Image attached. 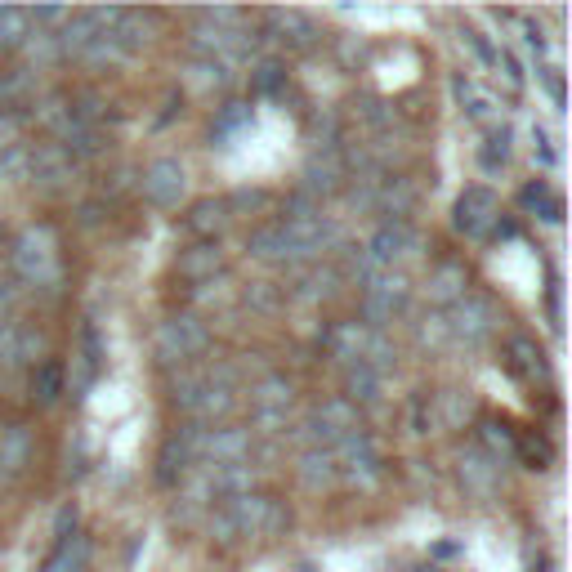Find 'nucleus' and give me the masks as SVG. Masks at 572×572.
<instances>
[{
  "label": "nucleus",
  "mask_w": 572,
  "mask_h": 572,
  "mask_svg": "<svg viewBox=\"0 0 572 572\" xmlns=\"http://www.w3.org/2000/svg\"><path fill=\"white\" fill-rule=\"evenodd\" d=\"M286 528L282 501L264 497V492H246V497H228L211 510V537L233 546V541H260Z\"/></svg>",
  "instance_id": "f257e3e1"
},
{
  "label": "nucleus",
  "mask_w": 572,
  "mask_h": 572,
  "mask_svg": "<svg viewBox=\"0 0 572 572\" xmlns=\"http://www.w3.org/2000/svg\"><path fill=\"white\" fill-rule=\"evenodd\" d=\"M14 273L23 278L27 286H54L63 273V260H59V237H54L50 224H32L14 237Z\"/></svg>",
  "instance_id": "f03ea898"
},
{
  "label": "nucleus",
  "mask_w": 572,
  "mask_h": 572,
  "mask_svg": "<svg viewBox=\"0 0 572 572\" xmlns=\"http://www.w3.org/2000/svg\"><path fill=\"white\" fill-rule=\"evenodd\" d=\"M206 345H211V331H206V322L197 313H170L157 327L152 354H157L161 367H179V362L206 354Z\"/></svg>",
  "instance_id": "7ed1b4c3"
},
{
  "label": "nucleus",
  "mask_w": 572,
  "mask_h": 572,
  "mask_svg": "<svg viewBox=\"0 0 572 572\" xmlns=\"http://www.w3.org/2000/svg\"><path fill=\"white\" fill-rule=\"evenodd\" d=\"M421 246H425V237L416 233L412 224H380L376 233L367 237L362 255H367V260L376 264V269H394V273H403V264L421 260Z\"/></svg>",
  "instance_id": "20e7f679"
},
{
  "label": "nucleus",
  "mask_w": 572,
  "mask_h": 572,
  "mask_svg": "<svg viewBox=\"0 0 572 572\" xmlns=\"http://www.w3.org/2000/svg\"><path fill=\"white\" fill-rule=\"evenodd\" d=\"M358 407H349L345 398H331V403H322L318 412H309L304 416V425H300V443L304 447H340L349 434H358Z\"/></svg>",
  "instance_id": "39448f33"
},
{
  "label": "nucleus",
  "mask_w": 572,
  "mask_h": 572,
  "mask_svg": "<svg viewBox=\"0 0 572 572\" xmlns=\"http://www.w3.org/2000/svg\"><path fill=\"white\" fill-rule=\"evenodd\" d=\"M407 273H376L371 282H362V327L385 331L398 313L407 309Z\"/></svg>",
  "instance_id": "423d86ee"
},
{
  "label": "nucleus",
  "mask_w": 572,
  "mask_h": 572,
  "mask_svg": "<svg viewBox=\"0 0 572 572\" xmlns=\"http://www.w3.org/2000/svg\"><path fill=\"white\" fill-rule=\"evenodd\" d=\"M443 313H447V340H452V345L474 349L497 331V309H492V300H483V295H461V300Z\"/></svg>",
  "instance_id": "0eeeda50"
},
{
  "label": "nucleus",
  "mask_w": 572,
  "mask_h": 572,
  "mask_svg": "<svg viewBox=\"0 0 572 572\" xmlns=\"http://www.w3.org/2000/svg\"><path fill=\"white\" fill-rule=\"evenodd\" d=\"M331 456H336V479L349 483V488H371L380 479V452L367 429H358L340 447H331Z\"/></svg>",
  "instance_id": "6e6552de"
},
{
  "label": "nucleus",
  "mask_w": 572,
  "mask_h": 572,
  "mask_svg": "<svg viewBox=\"0 0 572 572\" xmlns=\"http://www.w3.org/2000/svg\"><path fill=\"white\" fill-rule=\"evenodd\" d=\"M202 434H206V425L188 421L184 429H175V434L166 438V447H161V456H157V483H161V488H175V483H184L188 474L197 470V447H202Z\"/></svg>",
  "instance_id": "1a4fd4ad"
},
{
  "label": "nucleus",
  "mask_w": 572,
  "mask_h": 572,
  "mask_svg": "<svg viewBox=\"0 0 572 572\" xmlns=\"http://www.w3.org/2000/svg\"><path fill=\"white\" fill-rule=\"evenodd\" d=\"M497 219H501V202H497V193H492V188L474 184V188H465V193L456 197V211H452L456 233L488 237L492 228H497Z\"/></svg>",
  "instance_id": "9d476101"
},
{
  "label": "nucleus",
  "mask_w": 572,
  "mask_h": 572,
  "mask_svg": "<svg viewBox=\"0 0 572 572\" xmlns=\"http://www.w3.org/2000/svg\"><path fill=\"white\" fill-rule=\"evenodd\" d=\"M349 170H345V148L340 143H331V148H313L309 161H304V179H300V193L309 197H331L336 188H345Z\"/></svg>",
  "instance_id": "9b49d317"
},
{
  "label": "nucleus",
  "mask_w": 572,
  "mask_h": 572,
  "mask_svg": "<svg viewBox=\"0 0 572 572\" xmlns=\"http://www.w3.org/2000/svg\"><path fill=\"white\" fill-rule=\"evenodd\" d=\"M291 403H295V385L286 376H264L260 385L251 389V412H255V425H260V429L286 425Z\"/></svg>",
  "instance_id": "f8f14e48"
},
{
  "label": "nucleus",
  "mask_w": 572,
  "mask_h": 572,
  "mask_svg": "<svg viewBox=\"0 0 572 572\" xmlns=\"http://www.w3.org/2000/svg\"><path fill=\"white\" fill-rule=\"evenodd\" d=\"M143 197H148L152 206H161V211L179 206V202L188 197V175H184V166H179L175 157L152 161V166L143 170Z\"/></svg>",
  "instance_id": "ddd939ff"
},
{
  "label": "nucleus",
  "mask_w": 572,
  "mask_h": 572,
  "mask_svg": "<svg viewBox=\"0 0 572 572\" xmlns=\"http://www.w3.org/2000/svg\"><path fill=\"white\" fill-rule=\"evenodd\" d=\"M251 434L237 425H215L202 434V447H197V461L202 465H237V461H251Z\"/></svg>",
  "instance_id": "4468645a"
},
{
  "label": "nucleus",
  "mask_w": 572,
  "mask_h": 572,
  "mask_svg": "<svg viewBox=\"0 0 572 572\" xmlns=\"http://www.w3.org/2000/svg\"><path fill=\"white\" fill-rule=\"evenodd\" d=\"M72 175H76V161L59 148V143H41V148H32V170H27V184L45 188V193H59V188L72 184Z\"/></svg>",
  "instance_id": "2eb2a0df"
},
{
  "label": "nucleus",
  "mask_w": 572,
  "mask_h": 572,
  "mask_svg": "<svg viewBox=\"0 0 572 572\" xmlns=\"http://www.w3.org/2000/svg\"><path fill=\"white\" fill-rule=\"evenodd\" d=\"M32 452H36V434L23 421L0 429V483L18 479V474L32 465Z\"/></svg>",
  "instance_id": "dca6fc26"
},
{
  "label": "nucleus",
  "mask_w": 572,
  "mask_h": 572,
  "mask_svg": "<svg viewBox=\"0 0 572 572\" xmlns=\"http://www.w3.org/2000/svg\"><path fill=\"white\" fill-rule=\"evenodd\" d=\"M385 224H407V215L416 211V184L407 175H385L376 188V206H371Z\"/></svg>",
  "instance_id": "f3484780"
},
{
  "label": "nucleus",
  "mask_w": 572,
  "mask_h": 572,
  "mask_svg": "<svg viewBox=\"0 0 572 572\" xmlns=\"http://www.w3.org/2000/svg\"><path fill=\"white\" fill-rule=\"evenodd\" d=\"M269 32L286 50H313L318 45V23L300 9H269Z\"/></svg>",
  "instance_id": "a211bd4d"
},
{
  "label": "nucleus",
  "mask_w": 572,
  "mask_h": 572,
  "mask_svg": "<svg viewBox=\"0 0 572 572\" xmlns=\"http://www.w3.org/2000/svg\"><path fill=\"white\" fill-rule=\"evenodd\" d=\"M246 251H251V260H264V264H300V255H295V242H291V228L286 224H264L251 233V242H246Z\"/></svg>",
  "instance_id": "6ab92c4d"
},
{
  "label": "nucleus",
  "mask_w": 572,
  "mask_h": 572,
  "mask_svg": "<svg viewBox=\"0 0 572 572\" xmlns=\"http://www.w3.org/2000/svg\"><path fill=\"white\" fill-rule=\"evenodd\" d=\"M465 286H470V273H465V264L443 260L434 273H429V282H425V300L434 304V309H452V304L461 300V295H470Z\"/></svg>",
  "instance_id": "aec40b11"
},
{
  "label": "nucleus",
  "mask_w": 572,
  "mask_h": 572,
  "mask_svg": "<svg viewBox=\"0 0 572 572\" xmlns=\"http://www.w3.org/2000/svg\"><path fill=\"white\" fill-rule=\"evenodd\" d=\"M461 483L474 497H492L501 488V461H492L483 447H465L461 452Z\"/></svg>",
  "instance_id": "412c9836"
},
{
  "label": "nucleus",
  "mask_w": 572,
  "mask_h": 572,
  "mask_svg": "<svg viewBox=\"0 0 572 572\" xmlns=\"http://www.w3.org/2000/svg\"><path fill=\"white\" fill-rule=\"evenodd\" d=\"M99 362H103L99 327L85 322L81 327V349H76V358H72V398H85V389H90L94 376H99Z\"/></svg>",
  "instance_id": "4be33fe9"
},
{
  "label": "nucleus",
  "mask_w": 572,
  "mask_h": 572,
  "mask_svg": "<svg viewBox=\"0 0 572 572\" xmlns=\"http://www.w3.org/2000/svg\"><path fill=\"white\" fill-rule=\"evenodd\" d=\"M367 340H371V327H362V322H336V327L322 331V349H327L336 362H362L367 354Z\"/></svg>",
  "instance_id": "5701e85b"
},
{
  "label": "nucleus",
  "mask_w": 572,
  "mask_h": 572,
  "mask_svg": "<svg viewBox=\"0 0 572 572\" xmlns=\"http://www.w3.org/2000/svg\"><path fill=\"white\" fill-rule=\"evenodd\" d=\"M385 394V376L367 362H349L345 367V403L349 407H376Z\"/></svg>",
  "instance_id": "b1692460"
},
{
  "label": "nucleus",
  "mask_w": 572,
  "mask_h": 572,
  "mask_svg": "<svg viewBox=\"0 0 572 572\" xmlns=\"http://www.w3.org/2000/svg\"><path fill=\"white\" fill-rule=\"evenodd\" d=\"M27 389H32V403L36 407H54L63 394H68V371H63L59 362H36Z\"/></svg>",
  "instance_id": "393cba45"
},
{
  "label": "nucleus",
  "mask_w": 572,
  "mask_h": 572,
  "mask_svg": "<svg viewBox=\"0 0 572 572\" xmlns=\"http://www.w3.org/2000/svg\"><path fill=\"white\" fill-rule=\"evenodd\" d=\"M219 264H224L219 242H197V246H188V251L179 255V278L184 282H211L219 273Z\"/></svg>",
  "instance_id": "a878e982"
},
{
  "label": "nucleus",
  "mask_w": 572,
  "mask_h": 572,
  "mask_svg": "<svg viewBox=\"0 0 572 572\" xmlns=\"http://www.w3.org/2000/svg\"><path fill=\"white\" fill-rule=\"evenodd\" d=\"M152 41V23L143 14H135V9H121L117 27H112V45L121 50V59H130V54H139L143 45Z\"/></svg>",
  "instance_id": "bb28decb"
},
{
  "label": "nucleus",
  "mask_w": 572,
  "mask_h": 572,
  "mask_svg": "<svg viewBox=\"0 0 572 572\" xmlns=\"http://www.w3.org/2000/svg\"><path fill=\"white\" fill-rule=\"evenodd\" d=\"M300 483L309 492H322L336 483V456L327 447H304L300 452Z\"/></svg>",
  "instance_id": "cd10ccee"
},
{
  "label": "nucleus",
  "mask_w": 572,
  "mask_h": 572,
  "mask_svg": "<svg viewBox=\"0 0 572 572\" xmlns=\"http://www.w3.org/2000/svg\"><path fill=\"white\" fill-rule=\"evenodd\" d=\"M228 202L224 197H206V202H197L193 206V215H188V228H193L202 242H219V233L228 228Z\"/></svg>",
  "instance_id": "c85d7f7f"
},
{
  "label": "nucleus",
  "mask_w": 572,
  "mask_h": 572,
  "mask_svg": "<svg viewBox=\"0 0 572 572\" xmlns=\"http://www.w3.org/2000/svg\"><path fill=\"white\" fill-rule=\"evenodd\" d=\"M36 99V72L32 68H5L0 72V112H14Z\"/></svg>",
  "instance_id": "c756f323"
},
{
  "label": "nucleus",
  "mask_w": 572,
  "mask_h": 572,
  "mask_svg": "<svg viewBox=\"0 0 572 572\" xmlns=\"http://www.w3.org/2000/svg\"><path fill=\"white\" fill-rule=\"evenodd\" d=\"M456 99H461V112L470 121H483V126H497V103L488 99V94L479 90V85L470 81V76H456Z\"/></svg>",
  "instance_id": "7c9ffc66"
},
{
  "label": "nucleus",
  "mask_w": 572,
  "mask_h": 572,
  "mask_svg": "<svg viewBox=\"0 0 572 572\" xmlns=\"http://www.w3.org/2000/svg\"><path fill=\"white\" fill-rule=\"evenodd\" d=\"M340 291V273L331 264H313L309 273L295 278V300H331Z\"/></svg>",
  "instance_id": "2f4dec72"
},
{
  "label": "nucleus",
  "mask_w": 572,
  "mask_h": 572,
  "mask_svg": "<svg viewBox=\"0 0 572 572\" xmlns=\"http://www.w3.org/2000/svg\"><path fill=\"white\" fill-rule=\"evenodd\" d=\"M510 371L514 376H523V380H537V376H546V354H541L532 340H523V336H514L510 340Z\"/></svg>",
  "instance_id": "473e14b6"
},
{
  "label": "nucleus",
  "mask_w": 572,
  "mask_h": 572,
  "mask_svg": "<svg viewBox=\"0 0 572 572\" xmlns=\"http://www.w3.org/2000/svg\"><path fill=\"white\" fill-rule=\"evenodd\" d=\"M23 50H27V68H50L54 59H63V50H59V32H45V27H32L27 32V41H23Z\"/></svg>",
  "instance_id": "72a5a7b5"
},
{
  "label": "nucleus",
  "mask_w": 572,
  "mask_h": 572,
  "mask_svg": "<svg viewBox=\"0 0 572 572\" xmlns=\"http://www.w3.org/2000/svg\"><path fill=\"white\" fill-rule=\"evenodd\" d=\"M510 143H514L510 126H492V130H488V139H483V152H479V166L488 170V175H497L505 161H510Z\"/></svg>",
  "instance_id": "f704fd0d"
},
{
  "label": "nucleus",
  "mask_w": 572,
  "mask_h": 572,
  "mask_svg": "<svg viewBox=\"0 0 572 572\" xmlns=\"http://www.w3.org/2000/svg\"><path fill=\"white\" fill-rule=\"evenodd\" d=\"M27 32H32L27 9H0V50H23Z\"/></svg>",
  "instance_id": "c9c22d12"
},
{
  "label": "nucleus",
  "mask_w": 572,
  "mask_h": 572,
  "mask_svg": "<svg viewBox=\"0 0 572 572\" xmlns=\"http://www.w3.org/2000/svg\"><path fill=\"white\" fill-rule=\"evenodd\" d=\"M474 447H483V452H488L492 461H501V456L514 452V429L505 425V421H483L479 443H474Z\"/></svg>",
  "instance_id": "e433bc0d"
},
{
  "label": "nucleus",
  "mask_w": 572,
  "mask_h": 572,
  "mask_svg": "<svg viewBox=\"0 0 572 572\" xmlns=\"http://www.w3.org/2000/svg\"><path fill=\"white\" fill-rule=\"evenodd\" d=\"M27 170H32V148L14 143L0 152V184H27Z\"/></svg>",
  "instance_id": "4c0bfd02"
},
{
  "label": "nucleus",
  "mask_w": 572,
  "mask_h": 572,
  "mask_svg": "<svg viewBox=\"0 0 572 572\" xmlns=\"http://www.w3.org/2000/svg\"><path fill=\"white\" fill-rule=\"evenodd\" d=\"M246 126H251V108H246V103H224V108H219V117H215L211 135L224 143V139H233L237 130H246Z\"/></svg>",
  "instance_id": "58836bf2"
},
{
  "label": "nucleus",
  "mask_w": 572,
  "mask_h": 572,
  "mask_svg": "<svg viewBox=\"0 0 572 572\" xmlns=\"http://www.w3.org/2000/svg\"><path fill=\"white\" fill-rule=\"evenodd\" d=\"M85 555H90V546H85V537H63L59 541V555L45 564V572H81V564H85Z\"/></svg>",
  "instance_id": "ea45409f"
},
{
  "label": "nucleus",
  "mask_w": 572,
  "mask_h": 572,
  "mask_svg": "<svg viewBox=\"0 0 572 572\" xmlns=\"http://www.w3.org/2000/svg\"><path fill=\"white\" fill-rule=\"evenodd\" d=\"M76 63H85V68H94V72H103V68H112V63H121V50L112 45V32H108V36H94V41L81 50V59H76Z\"/></svg>",
  "instance_id": "a19ab883"
},
{
  "label": "nucleus",
  "mask_w": 572,
  "mask_h": 572,
  "mask_svg": "<svg viewBox=\"0 0 572 572\" xmlns=\"http://www.w3.org/2000/svg\"><path fill=\"white\" fill-rule=\"evenodd\" d=\"M45 354V336L36 327H18L14 336V367H36V358Z\"/></svg>",
  "instance_id": "79ce46f5"
},
{
  "label": "nucleus",
  "mask_w": 572,
  "mask_h": 572,
  "mask_svg": "<svg viewBox=\"0 0 572 572\" xmlns=\"http://www.w3.org/2000/svg\"><path fill=\"white\" fill-rule=\"evenodd\" d=\"M514 456H519L528 470H546L550 465V443L546 438H537V434H523V438H514Z\"/></svg>",
  "instance_id": "37998d69"
},
{
  "label": "nucleus",
  "mask_w": 572,
  "mask_h": 572,
  "mask_svg": "<svg viewBox=\"0 0 572 572\" xmlns=\"http://www.w3.org/2000/svg\"><path fill=\"white\" fill-rule=\"evenodd\" d=\"M193 81L211 85V90H224V85H233V68L219 63V59H197V54H193Z\"/></svg>",
  "instance_id": "c03bdc74"
},
{
  "label": "nucleus",
  "mask_w": 572,
  "mask_h": 572,
  "mask_svg": "<svg viewBox=\"0 0 572 572\" xmlns=\"http://www.w3.org/2000/svg\"><path fill=\"white\" fill-rule=\"evenodd\" d=\"M318 215H322V202L309 193H300V188H295L282 206V224H304V219H318Z\"/></svg>",
  "instance_id": "a18cd8bd"
},
{
  "label": "nucleus",
  "mask_w": 572,
  "mask_h": 572,
  "mask_svg": "<svg viewBox=\"0 0 572 572\" xmlns=\"http://www.w3.org/2000/svg\"><path fill=\"white\" fill-rule=\"evenodd\" d=\"M251 85H255L260 94H278L282 85H286V68H282L278 59H260V63L251 68Z\"/></svg>",
  "instance_id": "49530a36"
},
{
  "label": "nucleus",
  "mask_w": 572,
  "mask_h": 572,
  "mask_svg": "<svg viewBox=\"0 0 572 572\" xmlns=\"http://www.w3.org/2000/svg\"><path fill=\"white\" fill-rule=\"evenodd\" d=\"M421 345H434V349L452 345V340H447V313H443V309L425 313V322H421Z\"/></svg>",
  "instance_id": "de8ad7c7"
},
{
  "label": "nucleus",
  "mask_w": 572,
  "mask_h": 572,
  "mask_svg": "<svg viewBox=\"0 0 572 572\" xmlns=\"http://www.w3.org/2000/svg\"><path fill=\"white\" fill-rule=\"evenodd\" d=\"M465 45H470V50H474V59H479L483 68H497L501 50H497V45H492L483 32H474V27H465Z\"/></svg>",
  "instance_id": "09e8293b"
},
{
  "label": "nucleus",
  "mask_w": 572,
  "mask_h": 572,
  "mask_svg": "<svg viewBox=\"0 0 572 572\" xmlns=\"http://www.w3.org/2000/svg\"><path fill=\"white\" fill-rule=\"evenodd\" d=\"M519 202H523V211H537V215H546V206L555 202V197H550V188L546 184H528L519 193Z\"/></svg>",
  "instance_id": "8fccbe9b"
},
{
  "label": "nucleus",
  "mask_w": 572,
  "mask_h": 572,
  "mask_svg": "<svg viewBox=\"0 0 572 572\" xmlns=\"http://www.w3.org/2000/svg\"><path fill=\"white\" fill-rule=\"evenodd\" d=\"M14 336H18V322L0 318V371L14 367Z\"/></svg>",
  "instance_id": "3c124183"
},
{
  "label": "nucleus",
  "mask_w": 572,
  "mask_h": 572,
  "mask_svg": "<svg viewBox=\"0 0 572 572\" xmlns=\"http://www.w3.org/2000/svg\"><path fill=\"white\" fill-rule=\"evenodd\" d=\"M224 202H228V215H233V211H255V206H264V202H269V197H264L260 188H242V193L224 197Z\"/></svg>",
  "instance_id": "603ef678"
},
{
  "label": "nucleus",
  "mask_w": 572,
  "mask_h": 572,
  "mask_svg": "<svg viewBox=\"0 0 572 572\" xmlns=\"http://www.w3.org/2000/svg\"><path fill=\"white\" fill-rule=\"evenodd\" d=\"M497 68L505 72V85H510V90H514V94H519V90H523V68H519V59H514V54H510V50H501Z\"/></svg>",
  "instance_id": "864d4df0"
},
{
  "label": "nucleus",
  "mask_w": 572,
  "mask_h": 572,
  "mask_svg": "<svg viewBox=\"0 0 572 572\" xmlns=\"http://www.w3.org/2000/svg\"><path fill=\"white\" fill-rule=\"evenodd\" d=\"M532 152H537V161H541V166H555V161H559V152H555V143H550V135H546V130H532Z\"/></svg>",
  "instance_id": "5fc2aeb1"
},
{
  "label": "nucleus",
  "mask_w": 572,
  "mask_h": 572,
  "mask_svg": "<svg viewBox=\"0 0 572 572\" xmlns=\"http://www.w3.org/2000/svg\"><path fill=\"white\" fill-rule=\"evenodd\" d=\"M18 143V112H0V152Z\"/></svg>",
  "instance_id": "6e6d98bb"
},
{
  "label": "nucleus",
  "mask_w": 572,
  "mask_h": 572,
  "mask_svg": "<svg viewBox=\"0 0 572 572\" xmlns=\"http://www.w3.org/2000/svg\"><path fill=\"white\" fill-rule=\"evenodd\" d=\"M18 304V286L14 278H0V318H9V309Z\"/></svg>",
  "instance_id": "4d7b16f0"
},
{
  "label": "nucleus",
  "mask_w": 572,
  "mask_h": 572,
  "mask_svg": "<svg viewBox=\"0 0 572 572\" xmlns=\"http://www.w3.org/2000/svg\"><path fill=\"white\" fill-rule=\"evenodd\" d=\"M246 300L260 304V309H273V295H269V282H255L251 291H246Z\"/></svg>",
  "instance_id": "13d9d810"
},
{
  "label": "nucleus",
  "mask_w": 572,
  "mask_h": 572,
  "mask_svg": "<svg viewBox=\"0 0 572 572\" xmlns=\"http://www.w3.org/2000/svg\"><path fill=\"white\" fill-rule=\"evenodd\" d=\"M523 32H528V45H532V50H546V32H541V27L537 23H523Z\"/></svg>",
  "instance_id": "bf43d9fd"
},
{
  "label": "nucleus",
  "mask_w": 572,
  "mask_h": 572,
  "mask_svg": "<svg viewBox=\"0 0 572 572\" xmlns=\"http://www.w3.org/2000/svg\"><path fill=\"white\" fill-rule=\"evenodd\" d=\"M546 85H550V99H555V108H564V81H559L555 72H546Z\"/></svg>",
  "instance_id": "052dcab7"
},
{
  "label": "nucleus",
  "mask_w": 572,
  "mask_h": 572,
  "mask_svg": "<svg viewBox=\"0 0 572 572\" xmlns=\"http://www.w3.org/2000/svg\"><path fill=\"white\" fill-rule=\"evenodd\" d=\"M295 572H313V568H295Z\"/></svg>",
  "instance_id": "680f3d73"
},
{
  "label": "nucleus",
  "mask_w": 572,
  "mask_h": 572,
  "mask_svg": "<svg viewBox=\"0 0 572 572\" xmlns=\"http://www.w3.org/2000/svg\"><path fill=\"white\" fill-rule=\"evenodd\" d=\"M0 380H5V371H0Z\"/></svg>",
  "instance_id": "e2e57ef3"
}]
</instances>
